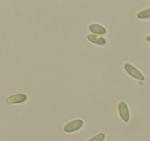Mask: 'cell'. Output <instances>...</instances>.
Masks as SVG:
<instances>
[{
	"label": "cell",
	"instance_id": "1",
	"mask_svg": "<svg viewBox=\"0 0 150 141\" xmlns=\"http://www.w3.org/2000/svg\"><path fill=\"white\" fill-rule=\"evenodd\" d=\"M125 69L126 71L129 73V74L131 75L133 77L136 78V79H139V80H144V75L138 70L137 68L133 66L132 65L129 64V63H127L125 66Z\"/></svg>",
	"mask_w": 150,
	"mask_h": 141
},
{
	"label": "cell",
	"instance_id": "2",
	"mask_svg": "<svg viewBox=\"0 0 150 141\" xmlns=\"http://www.w3.org/2000/svg\"><path fill=\"white\" fill-rule=\"evenodd\" d=\"M83 122L81 120H75L67 123L64 127V130L66 132H73L79 130L83 126Z\"/></svg>",
	"mask_w": 150,
	"mask_h": 141
},
{
	"label": "cell",
	"instance_id": "3",
	"mask_svg": "<svg viewBox=\"0 0 150 141\" xmlns=\"http://www.w3.org/2000/svg\"><path fill=\"white\" fill-rule=\"evenodd\" d=\"M119 112L121 118L124 121L127 122L130 119V113H129L128 107L125 102H120L119 104Z\"/></svg>",
	"mask_w": 150,
	"mask_h": 141
},
{
	"label": "cell",
	"instance_id": "4",
	"mask_svg": "<svg viewBox=\"0 0 150 141\" xmlns=\"http://www.w3.org/2000/svg\"><path fill=\"white\" fill-rule=\"evenodd\" d=\"M27 98L26 95L23 93L16 94V95H11V96L8 97L7 99V104H18V103H21L25 101Z\"/></svg>",
	"mask_w": 150,
	"mask_h": 141
},
{
	"label": "cell",
	"instance_id": "5",
	"mask_svg": "<svg viewBox=\"0 0 150 141\" xmlns=\"http://www.w3.org/2000/svg\"><path fill=\"white\" fill-rule=\"evenodd\" d=\"M89 30L92 33L98 34V35H104L106 33V29L102 26L101 25L96 24H92L89 26Z\"/></svg>",
	"mask_w": 150,
	"mask_h": 141
},
{
	"label": "cell",
	"instance_id": "6",
	"mask_svg": "<svg viewBox=\"0 0 150 141\" xmlns=\"http://www.w3.org/2000/svg\"><path fill=\"white\" fill-rule=\"evenodd\" d=\"M87 38L89 41L94 43L100 44V45H104V44L106 43V41H105V38L99 36V35H88Z\"/></svg>",
	"mask_w": 150,
	"mask_h": 141
},
{
	"label": "cell",
	"instance_id": "7",
	"mask_svg": "<svg viewBox=\"0 0 150 141\" xmlns=\"http://www.w3.org/2000/svg\"><path fill=\"white\" fill-rule=\"evenodd\" d=\"M137 16L139 19H147V18H150V8L139 12L138 13Z\"/></svg>",
	"mask_w": 150,
	"mask_h": 141
},
{
	"label": "cell",
	"instance_id": "8",
	"mask_svg": "<svg viewBox=\"0 0 150 141\" xmlns=\"http://www.w3.org/2000/svg\"><path fill=\"white\" fill-rule=\"evenodd\" d=\"M105 139V135L103 133H100L89 140V141H103Z\"/></svg>",
	"mask_w": 150,
	"mask_h": 141
},
{
	"label": "cell",
	"instance_id": "9",
	"mask_svg": "<svg viewBox=\"0 0 150 141\" xmlns=\"http://www.w3.org/2000/svg\"><path fill=\"white\" fill-rule=\"evenodd\" d=\"M146 40H147L148 41H149V42H150V35L147 37V38H146Z\"/></svg>",
	"mask_w": 150,
	"mask_h": 141
}]
</instances>
